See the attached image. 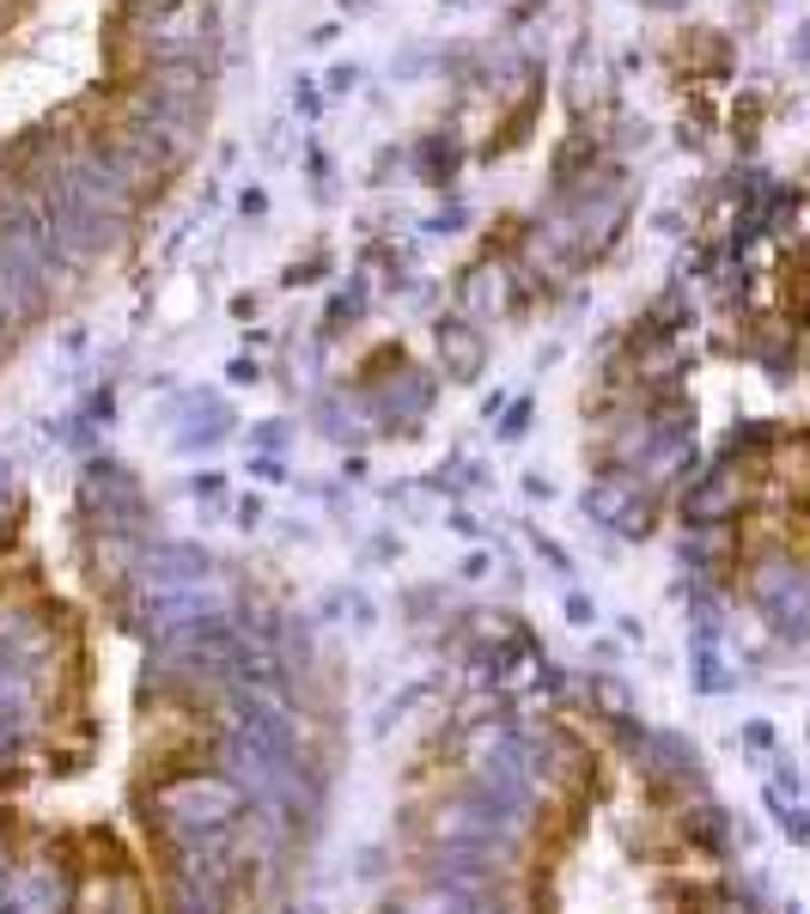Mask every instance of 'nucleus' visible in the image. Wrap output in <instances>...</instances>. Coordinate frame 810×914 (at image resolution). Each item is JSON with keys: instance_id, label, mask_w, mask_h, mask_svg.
<instances>
[{"instance_id": "20e7f679", "label": "nucleus", "mask_w": 810, "mask_h": 914, "mask_svg": "<svg viewBox=\"0 0 810 914\" xmlns=\"http://www.w3.org/2000/svg\"><path fill=\"white\" fill-rule=\"evenodd\" d=\"M755 604L774 622V634L787 640H810V573L792 567V561H768L755 573Z\"/></svg>"}, {"instance_id": "39448f33", "label": "nucleus", "mask_w": 810, "mask_h": 914, "mask_svg": "<svg viewBox=\"0 0 810 914\" xmlns=\"http://www.w3.org/2000/svg\"><path fill=\"white\" fill-rule=\"evenodd\" d=\"M397 914H513V908H506L500 891L476 896V891H451V884H433V878H427L414 896H402Z\"/></svg>"}, {"instance_id": "0eeeda50", "label": "nucleus", "mask_w": 810, "mask_h": 914, "mask_svg": "<svg viewBox=\"0 0 810 914\" xmlns=\"http://www.w3.org/2000/svg\"><path fill=\"white\" fill-rule=\"evenodd\" d=\"M725 829H731V817L720 811V805H701V811H689V835H695V842L725 847Z\"/></svg>"}, {"instance_id": "f03ea898", "label": "nucleus", "mask_w": 810, "mask_h": 914, "mask_svg": "<svg viewBox=\"0 0 810 914\" xmlns=\"http://www.w3.org/2000/svg\"><path fill=\"white\" fill-rule=\"evenodd\" d=\"M251 799L244 787L219 768V775H177V780H159L147 793V817L165 829V842H189V835H214V829H232Z\"/></svg>"}, {"instance_id": "423d86ee", "label": "nucleus", "mask_w": 810, "mask_h": 914, "mask_svg": "<svg viewBox=\"0 0 810 914\" xmlns=\"http://www.w3.org/2000/svg\"><path fill=\"white\" fill-rule=\"evenodd\" d=\"M640 768H646L652 780H701V762H695V750H689L683 738H671V731H646L640 738Z\"/></svg>"}, {"instance_id": "f257e3e1", "label": "nucleus", "mask_w": 810, "mask_h": 914, "mask_svg": "<svg viewBox=\"0 0 810 914\" xmlns=\"http://www.w3.org/2000/svg\"><path fill=\"white\" fill-rule=\"evenodd\" d=\"M530 817H537V811L506 805V799H494V793L469 787V793H457V799L433 805L427 835H433V847H481L488 859L513 866L518 847H525V835H530Z\"/></svg>"}, {"instance_id": "7ed1b4c3", "label": "nucleus", "mask_w": 810, "mask_h": 914, "mask_svg": "<svg viewBox=\"0 0 810 914\" xmlns=\"http://www.w3.org/2000/svg\"><path fill=\"white\" fill-rule=\"evenodd\" d=\"M0 908L7 914H74V872L56 854L12 859L7 884H0Z\"/></svg>"}]
</instances>
